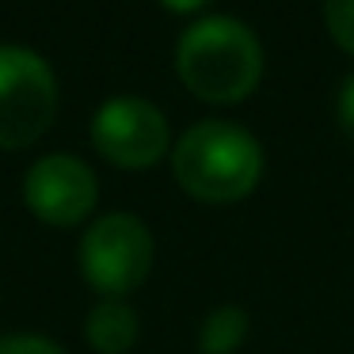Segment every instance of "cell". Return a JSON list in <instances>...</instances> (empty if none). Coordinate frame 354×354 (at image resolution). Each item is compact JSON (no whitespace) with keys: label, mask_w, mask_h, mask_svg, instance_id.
Listing matches in <instances>:
<instances>
[{"label":"cell","mask_w":354,"mask_h":354,"mask_svg":"<svg viewBox=\"0 0 354 354\" xmlns=\"http://www.w3.org/2000/svg\"><path fill=\"white\" fill-rule=\"evenodd\" d=\"M176 73L187 92L206 103H240L263 77V46L252 27L232 16H206L183 31Z\"/></svg>","instance_id":"obj_1"},{"label":"cell","mask_w":354,"mask_h":354,"mask_svg":"<svg viewBox=\"0 0 354 354\" xmlns=\"http://www.w3.org/2000/svg\"><path fill=\"white\" fill-rule=\"evenodd\" d=\"M0 354H65V351L46 335H4Z\"/></svg>","instance_id":"obj_10"},{"label":"cell","mask_w":354,"mask_h":354,"mask_svg":"<svg viewBox=\"0 0 354 354\" xmlns=\"http://www.w3.org/2000/svg\"><path fill=\"white\" fill-rule=\"evenodd\" d=\"M153 270V236L133 214H107L80 240V274L103 297H126Z\"/></svg>","instance_id":"obj_4"},{"label":"cell","mask_w":354,"mask_h":354,"mask_svg":"<svg viewBox=\"0 0 354 354\" xmlns=\"http://www.w3.org/2000/svg\"><path fill=\"white\" fill-rule=\"evenodd\" d=\"M138 313L126 305L122 297H103L100 305L88 313L84 335L100 354H126L138 343Z\"/></svg>","instance_id":"obj_7"},{"label":"cell","mask_w":354,"mask_h":354,"mask_svg":"<svg viewBox=\"0 0 354 354\" xmlns=\"http://www.w3.org/2000/svg\"><path fill=\"white\" fill-rule=\"evenodd\" d=\"M95 198H100L95 171L73 153L42 156V160H35L31 171L24 176L27 209H31L39 221L57 225V229L80 225L95 209Z\"/></svg>","instance_id":"obj_6"},{"label":"cell","mask_w":354,"mask_h":354,"mask_svg":"<svg viewBox=\"0 0 354 354\" xmlns=\"http://www.w3.org/2000/svg\"><path fill=\"white\" fill-rule=\"evenodd\" d=\"M168 12H176V16H191V12H202L209 4V0H160Z\"/></svg>","instance_id":"obj_12"},{"label":"cell","mask_w":354,"mask_h":354,"mask_svg":"<svg viewBox=\"0 0 354 354\" xmlns=\"http://www.w3.org/2000/svg\"><path fill=\"white\" fill-rule=\"evenodd\" d=\"M57 115V80L39 54L0 46V149H27Z\"/></svg>","instance_id":"obj_3"},{"label":"cell","mask_w":354,"mask_h":354,"mask_svg":"<svg viewBox=\"0 0 354 354\" xmlns=\"http://www.w3.org/2000/svg\"><path fill=\"white\" fill-rule=\"evenodd\" d=\"M168 118L141 95H115L92 118V145L115 168H153L168 153Z\"/></svg>","instance_id":"obj_5"},{"label":"cell","mask_w":354,"mask_h":354,"mask_svg":"<svg viewBox=\"0 0 354 354\" xmlns=\"http://www.w3.org/2000/svg\"><path fill=\"white\" fill-rule=\"evenodd\" d=\"M339 126L354 141V77H346L343 88H339Z\"/></svg>","instance_id":"obj_11"},{"label":"cell","mask_w":354,"mask_h":354,"mask_svg":"<svg viewBox=\"0 0 354 354\" xmlns=\"http://www.w3.org/2000/svg\"><path fill=\"white\" fill-rule=\"evenodd\" d=\"M248 328H252V320H248V313L240 305L209 308L198 328V351L202 354H236L248 339Z\"/></svg>","instance_id":"obj_8"},{"label":"cell","mask_w":354,"mask_h":354,"mask_svg":"<svg viewBox=\"0 0 354 354\" xmlns=\"http://www.w3.org/2000/svg\"><path fill=\"white\" fill-rule=\"evenodd\" d=\"M179 187L198 202H236L263 176V149L244 126L206 118L194 122L171 149Z\"/></svg>","instance_id":"obj_2"},{"label":"cell","mask_w":354,"mask_h":354,"mask_svg":"<svg viewBox=\"0 0 354 354\" xmlns=\"http://www.w3.org/2000/svg\"><path fill=\"white\" fill-rule=\"evenodd\" d=\"M324 19L328 31L346 54H354V0H324Z\"/></svg>","instance_id":"obj_9"}]
</instances>
